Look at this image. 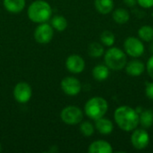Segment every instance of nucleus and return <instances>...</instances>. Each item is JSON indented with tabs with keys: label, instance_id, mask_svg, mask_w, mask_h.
Listing matches in <instances>:
<instances>
[{
	"label": "nucleus",
	"instance_id": "nucleus-1",
	"mask_svg": "<svg viewBox=\"0 0 153 153\" xmlns=\"http://www.w3.org/2000/svg\"><path fill=\"white\" fill-rule=\"evenodd\" d=\"M114 118L120 129L131 132L137 128L140 123L139 113L129 106H121L115 110Z\"/></svg>",
	"mask_w": 153,
	"mask_h": 153
},
{
	"label": "nucleus",
	"instance_id": "nucleus-2",
	"mask_svg": "<svg viewBox=\"0 0 153 153\" xmlns=\"http://www.w3.org/2000/svg\"><path fill=\"white\" fill-rule=\"evenodd\" d=\"M52 14V9L48 3L43 0H37L30 4L28 8L29 18L37 23L47 22Z\"/></svg>",
	"mask_w": 153,
	"mask_h": 153
},
{
	"label": "nucleus",
	"instance_id": "nucleus-3",
	"mask_svg": "<svg viewBox=\"0 0 153 153\" xmlns=\"http://www.w3.org/2000/svg\"><path fill=\"white\" fill-rule=\"evenodd\" d=\"M108 109V104L107 100L101 97H94L90 99L84 107L85 114L88 117L93 120H97L103 117Z\"/></svg>",
	"mask_w": 153,
	"mask_h": 153
},
{
	"label": "nucleus",
	"instance_id": "nucleus-4",
	"mask_svg": "<svg viewBox=\"0 0 153 153\" xmlns=\"http://www.w3.org/2000/svg\"><path fill=\"white\" fill-rule=\"evenodd\" d=\"M106 65L114 71H119L126 67L127 64V56L126 53L118 48H110L105 53Z\"/></svg>",
	"mask_w": 153,
	"mask_h": 153
},
{
	"label": "nucleus",
	"instance_id": "nucleus-5",
	"mask_svg": "<svg viewBox=\"0 0 153 153\" xmlns=\"http://www.w3.org/2000/svg\"><path fill=\"white\" fill-rule=\"evenodd\" d=\"M60 117L64 123L74 126L82 122L83 118V114L82 109L78 107L68 106L61 111Z\"/></svg>",
	"mask_w": 153,
	"mask_h": 153
},
{
	"label": "nucleus",
	"instance_id": "nucleus-6",
	"mask_svg": "<svg viewBox=\"0 0 153 153\" xmlns=\"http://www.w3.org/2000/svg\"><path fill=\"white\" fill-rule=\"evenodd\" d=\"M126 53L132 57H139L144 53V45L142 40L135 37H128L124 43Z\"/></svg>",
	"mask_w": 153,
	"mask_h": 153
},
{
	"label": "nucleus",
	"instance_id": "nucleus-7",
	"mask_svg": "<svg viewBox=\"0 0 153 153\" xmlns=\"http://www.w3.org/2000/svg\"><path fill=\"white\" fill-rule=\"evenodd\" d=\"M54 35L53 27L48 23L42 22L39 24L34 31V39L40 44H46L51 41Z\"/></svg>",
	"mask_w": 153,
	"mask_h": 153
},
{
	"label": "nucleus",
	"instance_id": "nucleus-8",
	"mask_svg": "<svg viewBox=\"0 0 153 153\" xmlns=\"http://www.w3.org/2000/svg\"><path fill=\"white\" fill-rule=\"evenodd\" d=\"M150 143V135L144 129H134L131 135V143L137 150L147 148Z\"/></svg>",
	"mask_w": 153,
	"mask_h": 153
},
{
	"label": "nucleus",
	"instance_id": "nucleus-9",
	"mask_svg": "<svg viewBox=\"0 0 153 153\" xmlns=\"http://www.w3.org/2000/svg\"><path fill=\"white\" fill-rule=\"evenodd\" d=\"M61 89L62 91L69 96H75L77 95L81 90L82 85L78 79L75 77H65L61 82Z\"/></svg>",
	"mask_w": 153,
	"mask_h": 153
},
{
	"label": "nucleus",
	"instance_id": "nucleus-10",
	"mask_svg": "<svg viewBox=\"0 0 153 153\" xmlns=\"http://www.w3.org/2000/svg\"><path fill=\"white\" fill-rule=\"evenodd\" d=\"M32 95L30 86L23 82L16 84L13 90V97L19 103H27Z\"/></svg>",
	"mask_w": 153,
	"mask_h": 153
},
{
	"label": "nucleus",
	"instance_id": "nucleus-11",
	"mask_svg": "<svg viewBox=\"0 0 153 153\" xmlns=\"http://www.w3.org/2000/svg\"><path fill=\"white\" fill-rule=\"evenodd\" d=\"M65 65L69 72L73 74H80L84 70L85 62L82 56L78 55H72L66 59Z\"/></svg>",
	"mask_w": 153,
	"mask_h": 153
},
{
	"label": "nucleus",
	"instance_id": "nucleus-12",
	"mask_svg": "<svg viewBox=\"0 0 153 153\" xmlns=\"http://www.w3.org/2000/svg\"><path fill=\"white\" fill-rule=\"evenodd\" d=\"M126 71L128 75L133 76V77H138L142 75L143 72L145 71V65L140 60H137V59L131 60L129 63L126 64Z\"/></svg>",
	"mask_w": 153,
	"mask_h": 153
},
{
	"label": "nucleus",
	"instance_id": "nucleus-13",
	"mask_svg": "<svg viewBox=\"0 0 153 153\" xmlns=\"http://www.w3.org/2000/svg\"><path fill=\"white\" fill-rule=\"evenodd\" d=\"M90 153H112L113 149L109 143L106 141H95L89 146Z\"/></svg>",
	"mask_w": 153,
	"mask_h": 153
},
{
	"label": "nucleus",
	"instance_id": "nucleus-14",
	"mask_svg": "<svg viewBox=\"0 0 153 153\" xmlns=\"http://www.w3.org/2000/svg\"><path fill=\"white\" fill-rule=\"evenodd\" d=\"M95 121H96L95 127L99 131L100 134H104V135H108V134H110L113 132L114 125L109 119L100 117V118H99V119H97Z\"/></svg>",
	"mask_w": 153,
	"mask_h": 153
},
{
	"label": "nucleus",
	"instance_id": "nucleus-15",
	"mask_svg": "<svg viewBox=\"0 0 153 153\" xmlns=\"http://www.w3.org/2000/svg\"><path fill=\"white\" fill-rule=\"evenodd\" d=\"M4 6L8 12L18 13L25 7V0H4Z\"/></svg>",
	"mask_w": 153,
	"mask_h": 153
},
{
	"label": "nucleus",
	"instance_id": "nucleus-16",
	"mask_svg": "<svg viewBox=\"0 0 153 153\" xmlns=\"http://www.w3.org/2000/svg\"><path fill=\"white\" fill-rule=\"evenodd\" d=\"M94 4L97 11L102 14H108L111 13L114 8L113 0H95Z\"/></svg>",
	"mask_w": 153,
	"mask_h": 153
},
{
	"label": "nucleus",
	"instance_id": "nucleus-17",
	"mask_svg": "<svg viewBox=\"0 0 153 153\" xmlns=\"http://www.w3.org/2000/svg\"><path fill=\"white\" fill-rule=\"evenodd\" d=\"M92 75L97 81H104L109 75V68L104 65H98L92 70Z\"/></svg>",
	"mask_w": 153,
	"mask_h": 153
},
{
	"label": "nucleus",
	"instance_id": "nucleus-18",
	"mask_svg": "<svg viewBox=\"0 0 153 153\" xmlns=\"http://www.w3.org/2000/svg\"><path fill=\"white\" fill-rule=\"evenodd\" d=\"M113 19L118 24H125L130 19L129 13L124 8H117L113 12Z\"/></svg>",
	"mask_w": 153,
	"mask_h": 153
},
{
	"label": "nucleus",
	"instance_id": "nucleus-19",
	"mask_svg": "<svg viewBox=\"0 0 153 153\" xmlns=\"http://www.w3.org/2000/svg\"><path fill=\"white\" fill-rule=\"evenodd\" d=\"M140 123L143 128H150L153 125V111L152 109H146L141 113Z\"/></svg>",
	"mask_w": 153,
	"mask_h": 153
},
{
	"label": "nucleus",
	"instance_id": "nucleus-20",
	"mask_svg": "<svg viewBox=\"0 0 153 153\" xmlns=\"http://www.w3.org/2000/svg\"><path fill=\"white\" fill-rule=\"evenodd\" d=\"M138 36L141 40L151 42L153 41V28L148 25H144L138 30Z\"/></svg>",
	"mask_w": 153,
	"mask_h": 153
},
{
	"label": "nucleus",
	"instance_id": "nucleus-21",
	"mask_svg": "<svg viewBox=\"0 0 153 153\" xmlns=\"http://www.w3.org/2000/svg\"><path fill=\"white\" fill-rule=\"evenodd\" d=\"M51 25L58 31H63L67 27V21L62 15H56L51 20Z\"/></svg>",
	"mask_w": 153,
	"mask_h": 153
},
{
	"label": "nucleus",
	"instance_id": "nucleus-22",
	"mask_svg": "<svg viewBox=\"0 0 153 153\" xmlns=\"http://www.w3.org/2000/svg\"><path fill=\"white\" fill-rule=\"evenodd\" d=\"M88 53L92 57H100L104 54V48L99 42H92L89 45Z\"/></svg>",
	"mask_w": 153,
	"mask_h": 153
},
{
	"label": "nucleus",
	"instance_id": "nucleus-23",
	"mask_svg": "<svg viewBox=\"0 0 153 153\" xmlns=\"http://www.w3.org/2000/svg\"><path fill=\"white\" fill-rule=\"evenodd\" d=\"M115 35L110 30H104L100 34V41L102 45L107 47H112L115 43Z\"/></svg>",
	"mask_w": 153,
	"mask_h": 153
},
{
	"label": "nucleus",
	"instance_id": "nucleus-24",
	"mask_svg": "<svg viewBox=\"0 0 153 153\" xmlns=\"http://www.w3.org/2000/svg\"><path fill=\"white\" fill-rule=\"evenodd\" d=\"M80 131L84 136H91L94 134V126L91 122L85 121L81 124L80 126Z\"/></svg>",
	"mask_w": 153,
	"mask_h": 153
},
{
	"label": "nucleus",
	"instance_id": "nucleus-25",
	"mask_svg": "<svg viewBox=\"0 0 153 153\" xmlns=\"http://www.w3.org/2000/svg\"><path fill=\"white\" fill-rule=\"evenodd\" d=\"M146 97L150 100H153V82H147L145 86Z\"/></svg>",
	"mask_w": 153,
	"mask_h": 153
},
{
	"label": "nucleus",
	"instance_id": "nucleus-26",
	"mask_svg": "<svg viewBox=\"0 0 153 153\" xmlns=\"http://www.w3.org/2000/svg\"><path fill=\"white\" fill-rule=\"evenodd\" d=\"M147 73L150 75V77L153 79V54L152 56L149 58L147 62Z\"/></svg>",
	"mask_w": 153,
	"mask_h": 153
},
{
	"label": "nucleus",
	"instance_id": "nucleus-27",
	"mask_svg": "<svg viewBox=\"0 0 153 153\" xmlns=\"http://www.w3.org/2000/svg\"><path fill=\"white\" fill-rule=\"evenodd\" d=\"M137 4L143 8H151L153 6V0H137Z\"/></svg>",
	"mask_w": 153,
	"mask_h": 153
},
{
	"label": "nucleus",
	"instance_id": "nucleus-28",
	"mask_svg": "<svg viewBox=\"0 0 153 153\" xmlns=\"http://www.w3.org/2000/svg\"><path fill=\"white\" fill-rule=\"evenodd\" d=\"M124 3L126 5H128L130 7H133L137 4V0H124Z\"/></svg>",
	"mask_w": 153,
	"mask_h": 153
},
{
	"label": "nucleus",
	"instance_id": "nucleus-29",
	"mask_svg": "<svg viewBox=\"0 0 153 153\" xmlns=\"http://www.w3.org/2000/svg\"><path fill=\"white\" fill-rule=\"evenodd\" d=\"M151 51H152V53L153 54V42L152 43V45H151Z\"/></svg>",
	"mask_w": 153,
	"mask_h": 153
},
{
	"label": "nucleus",
	"instance_id": "nucleus-30",
	"mask_svg": "<svg viewBox=\"0 0 153 153\" xmlns=\"http://www.w3.org/2000/svg\"><path fill=\"white\" fill-rule=\"evenodd\" d=\"M2 151V148H1V144H0V152Z\"/></svg>",
	"mask_w": 153,
	"mask_h": 153
}]
</instances>
